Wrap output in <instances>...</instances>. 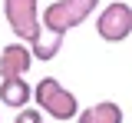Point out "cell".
I'll list each match as a JSON object with an SVG mask.
<instances>
[{"instance_id": "obj_2", "label": "cell", "mask_w": 132, "mask_h": 123, "mask_svg": "<svg viewBox=\"0 0 132 123\" xmlns=\"http://www.w3.org/2000/svg\"><path fill=\"white\" fill-rule=\"evenodd\" d=\"M96 7L99 0H53L50 7L40 10V23L46 30H56V33H69L73 27H79L82 20L93 17Z\"/></svg>"}, {"instance_id": "obj_5", "label": "cell", "mask_w": 132, "mask_h": 123, "mask_svg": "<svg viewBox=\"0 0 132 123\" xmlns=\"http://www.w3.org/2000/svg\"><path fill=\"white\" fill-rule=\"evenodd\" d=\"M30 67H33L30 43H7L0 50V77H27Z\"/></svg>"}, {"instance_id": "obj_7", "label": "cell", "mask_w": 132, "mask_h": 123, "mask_svg": "<svg viewBox=\"0 0 132 123\" xmlns=\"http://www.w3.org/2000/svg\"><path fill=\"white\" fill-rule=\"evenodd\" d=\"M63 40L66 33H56V30H40V33L30 40V50H33V60H53L56 53L63 50Z\"/></svg>"}, {"instance_id": "obj_3", "label": "cell", "mask_w": 132, "mask_h": 123, "mask_svg": "<svg viewBox=\"0 0 132 123\" xmlns=\"http://www.w3.org/2000/svg\"><path fill=\"white\" fill-rule=\"evenodd\" d=\"M3 17L10 23L13 37L27 40V43L43 30V23H40V0H3Z\"/></svg>"}, {"instance_id": "obj_4", "label": "cell", "mask_w": 132, "mask_h": 123, "mask_svg": "<svg viewBox=\"0 0 132 123\" xmlns=\"http://www.w3.org/2000/svg\"><path fill=\"white\" fill-rule=\"evenodd\" d=\"M96 33L106 40V43H122L126 37L132 33V7L116 0V3H106L99 10L96 20Z\"/></svg>"}, {"instance_id": "obj_6", "label": "cell", "mask_w": 132, "mask_h": 123, "mask_svg": "<svg viewBox=\"0 0 132 123\" xmlns=\"http://www.w3.org/2000/svg\"><path fill=\"white\" fill-rule=\"evenodd\" d=\"M33 100V87L27 83V77H0V103L10 110H23Z\"/></svg>"}, {"instance_id": "obj_1", "label": "cell", "mask_w": 132, "mask_h": 123, "mask_svg": "<svg viewBox=\"0 0 132 123\" xmlns=\"http://www.w3.org/2000/svg\"><path fill=\"white\" fill-rule=\"evenodd\" d=\"M33 100H36V106H40L46 117H53V120H60V123L79 117V103H76V97H73L56 77H43V80L33 87Z\"/></svg>"}, {"instance_id": "obj_8", "label": "cell", "mask_w": 132, "mask_h": 123, "mask_svg": "<svg viewBox=\"0 0 132 123\" xmlns=\"http://www.w3.org/2000/svg\"><path fill=\"white\" fill-rule=\"evenodd\" d=\"M76 120L79 123H122V106L112 103V100H102V103L86 106Z\"/></svg>"}, {"instance_id": "obj_9", "label": "cell", "mask_w": 132, "mask_h": 123, "mask_svg": "<svg viewBox=\"0 0 132 123\" xmlns=\"http://www.w3.org/2000/svg\"><path fill=\"white\" fill-rule=\"evenodd\" d=\"M43 117H46V113H43L40 106H36V110H33V106H23V110H16L13 123H43Z\"/></svg>"}]
</instances>
